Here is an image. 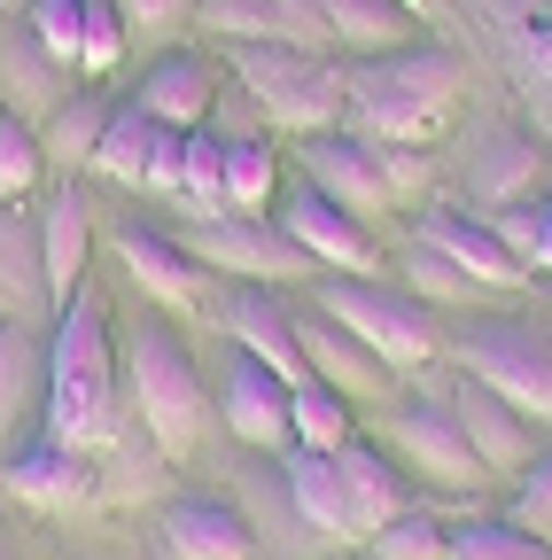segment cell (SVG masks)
I'll list each match as a JSON object with an SVG mask.
<instances>
[{
    "label": "cell",
    "instance_id": "cell-1",
    "mask_svg": "<svg viewBox=\"0 0 552 560\" xmlns=\"http://www.w3.org/2000/svg\"><path fill=\"white\" fill-rule=\"evenodd\" d=\"M47 436L71 452H109L117 405H125V350L109 335L102 296H71L47 327Z\"/></svg>",
    "mask_w": 552,
    "mask_h": 560
},
{
    "label": "cell",
    "instance_id": "cell-2",
    "mask_svg": "<svg viewBox=\"0 0 552 560\" xmlns=\"http://www.w3.org/2000/svg\"><path fill=\"white\" fill-rule=\"evenodd\" d=\"M342 86H351V125L366 140L428 149L467 94V62L451 47H397V55H359L342 70Z\"/></svg>",
    "mask_w": 552,
    "mask_h": 560
},
{
    "label": "cell",
    "instance_id": "cell-3",
    "mask_svg": "<svg viewBox=\"0 0 552 560\" xmlns=\"http://www.w3.org/2000/svg\"><path fill=\"white\" fill-rule=\"evenodd\" d=\"M117 350H125V397H132V412H141L149 444L164 459H187L195 436H202V420H211V389H202L187 342L164 319H141Z\"/></svg>",
    "mask_w": 552,
    "mask_h": 560
},
{
    "label": "cell",
    "instance_id": "cell-4",
    "mask_svg": "<svg viewBox=\"0 0 552 560\" xmlns=\"http://www.w3.org/2000/svg\"><path fill=\"white\" fill-rule=\"evenodd\" d=\"M242 94L281 125V132H334L351 117V86H342V62L334 55H304V47H281V39H249V47H226Z\"/></svg>",
    "mask_w": 552,
    "mask_h": 560
},
{
    "label": "cell",
    "instance_id": "cell-5",
    "mask_svg": "<svg viewBox=\"0 0 552 560\" xmlns=\"http://www.w3.org/2000/svg\"><path fill=\"white\" fill-rule=\"evenodd\" d=\"M444 342H451V359L491 397H506L521 420H552V327H537V319H467Z\"/></svg>",
    "mask_w": 552,
    "mask_h": 560
},
{
    "label": "cell",
    "instance_id": "cell-6",
    "mask_svg": "<svg viewBox=\"0 0 552 560\" xmlns=\"http://www.w3.org/2000/svg\"><path fill=\"white\" fill-rule=\"evenodd\" d=\"M304 179L327 202H342L359 226H374V219L397 210V195L421 187V156L381 149V140H366V132H312L304 140Z\"/></svg>",
    "mask_w": 552,
    "mask_h": 560
},
{
    "label": "cell",
    "instance_id": "cell-7",
    "mask_svg": "<svg viewBox=\"0 0 552 560\" xmlns=\"http://www.w3.org/2000/svg\"><path fill=\"white\" fill-rule=\"evenodd\" d=\"M319 319H334L342 335H359L374 359H389L397 374H421L436 350H444V327L421 296L404 289H374V280H319Z\"/></svg>",
    "mask_w": 552,
    "mask_h": 560
},
{
    "label": "cell",
    "instance_id": "cell-8",
    "mask_svg": "<svg viewBox=\"0 0 552 560\" xmlns=\"http://www.w3.org/2000/svg\"><path fill=\"white\" fill-rule=\"evenodd\" d=\"M187 249L234 280H319V265L304 257V242L281 219H202L187 234Z\"/></svg>",
    "mask_w": 552,
    "mask_h": 560
},
{
    "label": "cell",
    "instance_id": "cell-9",
    "mask_svg": "<svg viewBox=\"0 0 552 560\" xmlns=\"http://www.w3.org/2000/svg\"><path fill=\"white\" fill-rule=\"evenodd\" d=\"M389 452H397L404 467H421L428 482H444V490H482V482H491V467L474 459V444H467V429H459V412H451L444 397L389 405Z\"/></svg>",
    "mask_w": 552,
    "mask_h": 560
},
{
    "label": "cell",
    "instance_id": "cell-10",
    "mask_svg": "<svg viewBox=\"0 0 552 560\" xmlns=\"http://www.w3.org/2000/svg\"><path fill=\"white\" fill-rule=\"evenodd\" d=\"M281 226L304 242V257L319 265V272H342V280H366V272H381V242H374V226H359L342 202H327L312 179H296L289 195H281Z\"/></svg>",
    "mask_w": 552,
    "mask_h": 560
},
{
    "label": "cell",
    "instance_id": "cell-11",
    "mask_svg": "<svg viewBox=\"0 0 552 560\" xmlns=\"http://www.w3.org/2000/svg\"><path fill=\"white\" fill-rule=\"evenodd\" d=\"M24 24L47 39V55L62 70H86V79H102V70L125 55V16L117 0H24Z\"/></svg>",
    "mask_w": 552,
    "mask_h": 560
},
{
    "label": "cell",
    "instance_id": "cell-12",
    "mask_svg": "<svg viewBox=\"0 0 552 560\" xmlns=\"http://www.w3.org/2000/svg\"><path fill=\"white\" fill-rule=\"evenodd\" d=\"M179 140H187V132L156 125L141 102H117L94 172H109L117 187H141V195H172V187H179Z\"/></svg>",
    "mask_w": 552,
    "mask_h": 560
},
{
    "label": "cell",
    "instance_id": "cell-13",
    "mask_svg": "<svg viewBox=\"0 0 552 560\" xmlns=\"http://www.w3.org/2000/svg\"><path fill=\"white\" fill-rule=\"evenodd\" d=\"M219 327H226V342H234V350H249L257 366H272L289 389H296V382H312L304 342H296V312L281 304V289H265V280H242V289L219 304Z\"/></svg>",
    "mask_w": 552,
    "mask_h": 560
},
{
    "label": "cell",
    "instance_id": "cell-14",
    "mask_svg": "<svg viewBox=\"0 0 552 560\" xmlns=\"http://www.w3.org/2000/svg\"><path fill=\"white\" fill-rule=\"evenodd\" d=\"M296 342H304L312 382H327L334 397H351V405H389V397H397V366H389V359H374V350H366L359 335H342L334 319L296 312Z\"/></svg>",
    "mask_w": 552,
    "mask_h": 560
},
{
    "label": "cell",
    "instance_id": "cell-15",
    "mask_svg": "<svg viewBox=\"0 0 552 560\" xmlns=\"http://www.w3.org/2000/svg\"><path fill=\"white\" fill-rule=\"evenodd\" d=\"M219 412H226V429L242 444H257V452H289L296 444V429H289V382L272 366H257L249 350H234L226 374H219Z\"/></svg>",
    "mask_w": 552,
    "mask_h": 560
},
{
    "label": "cell",
    "instance_id": "cell-16",
    "mask_svg": "<svg viewBox=\"0 0 552 560\" xmlns=\"http://www.w3.org/2000/svg\"><path fill=\"white\" fill-rule=\"evenodd\" d=\"M117 265L132 272V289H141L149 304H164V312H202L211 296H202V265L187 242H172V234H149V226H125L117 234Z\"/></svg>",
    "mask_w": 552,
    "mask_h": 560
},
{
    "label": "cell",
    "instance_id": "cell-17",
    "mask_svg": "<svg viewBox=\"0 0 552 560\" xmlns=\"http://www.w3.org/2000/svg\"><path fill=\"white\" fill-rule=\"evenodd\" d=\"M62 102H71V70L47 55V39L24 16L0 24V109H16L24 125H47Z\"/></svg>",
    "mask_w": 552,
    "mask_h": 560
},
{
    "label": "cell",
    "instance_id": "cell-18",
    "mask_svg": "<svg viewBox=\"0 0 552 560\" xmlns=\"http://www.w3.org/2000/svg\"><path fill=\"white\" fill-rule=\"evenodd\" d=\"M55 289H47V249H39V219L24 202H0V319H24V327H47Z\"/></svg>",
    "mask_w": 552,
    "mask_h": 560
},
{
    "label": "cell",
    "instance_id": "cell-19",
    "mask_svg": "<svg viewBox=\"0 0 552 560\" xmlns=\"http://www.w3.org/2000/svg\"><path fill=\"white\" fill-rule=\"evenodd\" d=\"M0 482H9V499H24V506H79L86 490H94V467H86V452L55 444V436L39 429L32 444H9Z\"/></svg>",
    "mask_w": 552,
    "mask_h": 560
},
{
    "label": "cell",
    "instance_id": "cell-20",
    "mask_svg": "<svg viewBox=\"0 0 552 560\" xmlns=\"http://www.w3.org/2000/svg\"><path fill=\"white\" fill-rule=\"evenodd\" d=\"M211 94H219L211 55H187V47L156 55V62L141 70V86H132V102H141L156 125H172V132H202V117H211Z\"/></svg>",
    "mask_w": 552,
    "mask_h": 560
},
{
    "label": "cell",
    "instance_id": "cell-21",
    "mask_svg": "<svg viewBox=\"0 0 552 560\" xmlns=\"http://www.w3.org/2000/svg\"><path fill=\"white\" fill-rule=\"evenodd\" d=\"M444 405L459 412V429H467L474 459L491 467V475H521V467H529V420H521L506 397H491L474 374H459V382L444 389Z\"/></svg>",
    "mask_w": 552,
    "mask_h": 560
},
{
    "label": "cell",
    "instance_id": "cell-22",
    "mask_svg": "<svg viewBox=\"0 0 552 560\" xmlns=\"http://www.w3.org/2000/svg\"><path fill=\"white\" fill-rule=\"evenodd\" d=\"M164 552L172 560H257V537H249V522L226 499L187 490V499L164 506Z\"/></svg>",
    "mask_w": 552,
    "mask_h": 560
},
{
    "label": "cell",
    "instance_id": "cell-23",
    "mask_svg": "<svg viewBox=\"0 0 552 560\" xmlns=\"http://www.w3.org/2000/svg\"><path fill=\"white\" fill-rule=\"evenodd\" d=\"M39 249H47V289L55 304H71L79 296V280H86V257H94V202L79 179H62L39 210Z\"/></svg>",
    "mask_w": 552,
    "mask_h": 560
},
{
    "label": "cell",
    "instance_id": "cell-24",
    "mask_svg": "<svg viewBox=\"0 0 552 560\" xmlns=\"http://www.w3.org/2000/svg\"><path fill=\"white\" fill-rule=\"evenodd\" d=\"M421 242L428 249H444L467 280H474V289H521V265H514V249L491 234V219H459V210H428V219H421Z\"/></svg>",
    "mask_w": 552,
    "mask_h": 560
},
{
    "label": "cell",
    "instance_id": "cell-25",
    "mask_svg": "<svg viewBox=\"0 0 552 560\" xmlns=\"http://www.w3.org/2000/svg\"><path fill=\"white\" fill-rule=\"evenodd\" d=\"M482 32L498 39L506 70L529 86H552V0H474Z\"/></svg>",
    "mask_w": 552,
    "mask_h": 560
},
{
    "label": "cell",
    "instance_id": "cell-26",
    "mask_svg": "<svg viewBox=\"0 0 552 560\" xmlns=\"http://www.w3.org/2000/svg\"><path fill=\"white\" fill-rule=\"evenodd\" d=\"M334 467H342V490H351V529H359V545L404 514V475H397V459H389L381 444H359V436H351V444L334 452Z\"/></svg>",
    "mask_w": 552,
    "mask_h": 560
},
{
    "label": "cell",
    "instance_id": "cell-27",
    "mask_svg": "<svg viewBox=\"0 0 552 560\" xmlns=\"http://www.w3.org/2000/svg\"><path fill=\"white\" fill-rule=\"evenodd\" d=\"M537 172H544L537 140L514 132V125H491V132H482V156L467 164V187L491 202V210H506V202H529V179Z\"/></svg>",
    "mask_w": 552,
    "mask_h": 560
},
{
    "label": "cell",
    "instance_id": "cell-28",
    "mask_svg": "<svg viewBox=\"0 0 552 560\" xmlns=\"http://www.w3.org/2000/svg\"><path fill=\"white\" fill-rule=\"evenodd\" d=\"M319 9H327L334 47H351V55H397L421 32V16H412L404 0H319Z\"/></svg>",
    "mask_w": 552,
    "mask_h": 560
},
{
    "label": "cell",
    "instance_id": "cell-29",
    "mask_svg": "<svg viewBox=\"0 0 552 560\" xmlns=\"http://www.w3.org/2000/svg\"><path fill=\"white\" fill-rule=\"evenodd\" d=\"M289 499H296V514L312 522V529H327V537H359L351 529V490H342V467H334V452H289Z\"/></svg>",
    "mask_w": 552,
    "mask_h": 560
},
{
    "label": "cell",
    "instance_id": "cell-30",
    "mask_svg": "<svg viewBox=\"0 0 552 560\" xmlns=\"http://www.w3.org/2000/svg\"><path fill=\"white\" fill-rule=\"evenodd\" d=\"M47 397V327L0 319V436L16 429V412Z\"/></svg>",
    "mask_w": 552,
    "mask_h": 560
},
{
    "label": "cell",
    "instance_id": "cell-31",
    "mask_svg": "<svg viewBox=\"0 0 552 560\" xmlns=\"http://www.w3.org/2000/svg\"><path fill=\"white\" fill-rule=\"evenodd\" d=\"M109 117H117V102L109 94H71L47 125H39V149H47V164H62V172H79V164H94L102 156V132H109Z\"/></svg>",
    "mask_w": 552,
    "mask_h": 560
},
{
    "label": "cell",
    "instance_id": "cell-32",
    "mask_svg": "<svg viewBox=\"0 0 552 560\" xmlns=\"http://www.w3.org/2000/svg\"><path fill=\"white\" fill-rule=\"evenodd\" d=\"M195 219H234V202H226V140L211 132H187L179 140V187H172Z\"/></svg>",
    "mask_w": 552,
    "mask_h": 560
},
{
    "label": "cell",
    "instance_id": "cell-33",
    "mask_svg": "<svg viewBox=\"0 0 552 560\" xmlns=\"http://www.w3.org/2000/svg\"><path fill=\"white\" fill-rule=\"evenodd\" d=\"M289 429L304 452H342L359 429H351V397H334L327 382H296L289 389Z\"/></svg>",
    "mask_w": 552,
    "mask_h": 560
},
{
    "label": "cell",
    "instance_id": "cell-34",
    "mask_svg": "<svg viewBox=\"0 0 552 560\" xmlns=\"http://www.w3.org/2000/svg\"><path fill=\"white\" fill-rule=\"evenodd\" d=\"M272 195H281V156L265 140H226V202L234 219H265Z\"/></svg>",
    "mask_w": 552,
    "mask_h": 560
},
{
    "label": "cell",
    "instance_id": "cell-35",
    "mask_svg": "<svg viewBox=\"0 0 552 560\" xmlns=\"http://www.w3.org/2000/svg\"><path fill=\"white\" fill-rule=\"evenodd\" d=\"M491 234L514 249L521 272H552V202H506V210H491Z\"/></svg>",
    "mask_w": 552,
    "mask_h": 560
},
{
    "label": "cell",
    "instance_id": "cell-36",
    "mask_svg": "<svg viewBox=\"0 0 552 560\" xmlns=\"http://www.w3.org/2000/svg\"><path fill=\"white\" fill-rule=\"evenodd\" d=\"M47 172V149H39V125H24L16 109H0V202H24Z\"/></svg>",
    "mask_w": 552,
    "mask_h": 560
},
{
    "label": "cell",
    "instance_id": "cell-37",
    "mask_svg": "<svg viewBox=\"0 0 552 560\" xmlns=\"http://www.w3.org/2000/svg\"><path fill=\"white\" fill-rule=\"evenodd\" d=\"M444 560H552V545H537L514 522H467V529H451V552Z\"/></svg>",
    "mask_w": 552,
    "mask_h": 560
},
{
    "label": "cell",
    "instance_id": "cell-38",
    "mask_svg": "<svg viewBox=\"0 0 552 560\" xmlns=\"http://www.w3.org/2000/svg\"><path fill=\"white\" fill-rule=\"evenodd\" d=\"M366 552H374V560H444V552H451V529L404 506L389 529H374V537H366Z\"/></svg>",
    "mask_w": 552,
    "mask_h": 560
},
{
    "label": "cell",
    "instance_id": "cell-39",
    "mask_svg": "<svg viewBox=\"0 0 552 560\" xmlns=\"http://www.w3.org/2000/svg\"><path fill=\"white\" fill-rule=\"evenodd\" d=\"M195 32H211L219 47H249L272 39V9L265 0H195Z\"/></svg>",
    "mask_w": 552,
    "mask_h": 560
},
{
    "label": "cell",
    "instance_id": "cell-40",
    "mask_svg": "<svg viewBox=\"0 0 552 560\" xmlns=\"http://www.w3.org/2000/svg\"><path fill=\"white\" fill-rule=\"evenodd\" d=\"M265 9H272V39H281V47L334 55V32H327V9H319V0H265Z\"/></svg>",
    "mask_w": 552,
    "mask_h": 560
},
{
    "label": "cell",
    "instance_id": "cell-41",
    "mask_svg": "<svg viewBox=\"0 0 552 560\" xmlns=\"http://www.w3.org/2000/svg\"><path fill=\"white\" fill-rule=\"evenodd\" d=\"M506 522L529 529L537 545H552V452L521 467V490H514V514H506Z\"/></svg>",
    "mask_w": 552,
    "mask_h": 560
},
{
    "label": "cell",
    "instance_id": "cell-42",
    "mask_svg": "<svg viewBox=\"0 0 552 560\" xmlns=\"http://www.w3.org/2000/svg\"><path fill=\"white\" fill-rule=\"evenodd\" d=\"M404 272H412V289H421V296H459V289H474V280H467L444 249H428V242L404 249Z\"/></svg>",
    "mask_w": 552,
    "mask_h": 560
},
{
    "label": "cell",
    "instance_id": "cell-43",
    "mask_svg": "<svg viewBox=\"0 0 552 560\" xmlns=\"http://www.w3.org/2000/svg\"><path fill=\"white\" fill-rule=\"evenodd\" d=\"M125 32H149V39H172L179 24H195V0H117Z\"/></svg>",
    "mask_w": 552,
    "mask_h": 560
},
{
    "label": "cell",
    "instance_id": "cell-44",
    "mask_svg": "<svg viewBox=\"0 0 552 560\" xmlns=\"http://www.w3.org/2000/svg\"><path fill=\"white\" fill-rule=\"evenodd\" d=\"M404 9H412V16H421V9H428V0H404Z\"/></svg>",
    "mask_w": 552,
    "mask_h": 560
},
{
    "label": "cell",
    "instance_id": "cell-45",
    "mask_svg": "<svg viewBox=\"0 0 552 560\" xmlns=\"http://www.w3.org/2000/svg\"><path fill=\"white\" fill-rule=\"evenodd\" d=\"M0 560H9V545H0Z\"/></svg>",
    "mask_w": 552,
    "mask_h": 560
},
{
    "label": "cell",
    "instance_id": "cell-46",
    "mask_svg": "<svg viewBox=\"0 0 552 560\" xmlns=\"http://www.w3.org/2000/svg\"><path fill=\"white\" fill-rule=\"evenodd\" d=\"M16 9H24V0H16Z\"/></svg>",
    "mask_w": 552,
    "mask_h": 560
}]
</instances>
